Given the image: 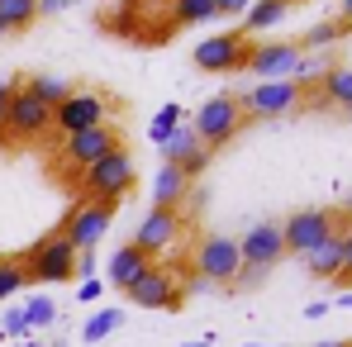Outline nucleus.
I'll list each match as a JSON object with an SVG mask.
<instances>
[{
  "mask_svg": "<svg viewBox=\"0 0 352 347\" xmlns=\"http://www.w3.org/2000/svg\"><path fill=\"white\" fill-rule=\"evenodd\" d=\"M115 210L119 205H100V200H76L72 210H67V219H62V238L76 247V257H86V252H96V243L110 233L115 224Z\"/></svg>",
  "mask_w": 352,
  "mask_h": 347,
  "instance_id": "obj_3",
  "label": "nucleus"
},
{
  "mask_svg": "<svg viewBox=\"0 0 352 347\" xmlns=\"http://www.w3.org/2000/svg\"><path fill=\"white\" fill-rule=\"evenodd\" d=\"M19 262H24V276H29V281H48V286H53V281H72L76 267H81L76 247H72L62 233H43Z\"/></svg>",
  "mask_w": 352,
  "mask_h": 347,
  "instance_id": "obj_2",
  "label": "nucleus"
},
{
  "mask_svg": "<svg viewBox=\"0 0 352 347\" xmlns=\"http://www.w3.org/2000/svg\"><path fill=\"white\" fill-rule=\"evenodd\" d=\"M53 319H58V304H53L48 295H38V300L24 304V324H29V328H48Z\"/></svg>",
  "mask_w": 352,
  "mask_h": 347,
  "instance_id": "obj_28",
  "label": "nucleus"
},
{
  "mask_svg": "<svg viewBox=\"0 0 352 347\" xmlns=\"http://www.w3.org/2000/svg\"><path fill=\"white\" fill-rule=\"evenodd\" d=\"M24 333H29L24 309H10V314H5V324H0V338H24Z\"/></svg>",
  "mask_w": 352,
  "mask_h": 347,
  "instance_id": "obj_30",
  "label": "nucleus"
},
{
  "mask_svg": "<svg viewBox=\"0 0 352 347\" xmlns=\"http://www.w3.org/2000/svg\"><path fill=\"white\" fill-rule=\"evenodd\" d=\"M105 119H110V105H105V96H96V91H72L58 110H53V124H58L67 138H72V133H86V128H100Z\"/></svg>",
  "mask_w": 352,
  "mask_h": 347,
  "instance_id": "obj_10",
  "label": "nucleus"
},
{
  "mask_svg": "<svg viewBox=\"0 0 352 347\" xmlns=\"http://www.w3.org/2000/svg\"><path fill=\"white\" fill-rule=\"evenodd\" d=\"M67 5H72V0H38V14H58Z\"/></svg>",
  "mask_w": 352,
  "mask_h": 347,
  "instance_id": "obj_34",
  "label": "nucleus"
},
{
  "mask_svg": "<svg viewBox=\"0 0 352 347\" xmlns=\"http://www.w3.org/2000/svg\"><path fill=\"white\" fill-rule=\"evenodd\" d=\"M305 271L314 281H338L343 276V229L333 233L329 243H319L314 252H305Z\"/></svg>",
  "mask_w": 352,
  "mask_h": 347,
  "instance_id": "obj_17",
  "label": "nucleus"
},
{
  "mask_svg": "<svg viewBox=\"0 0 352 347\" xmlns=\"http://www.w3.org/2000/svg\"><path fill=\"white\" fill-rule=\"evenodd\" d=\"M300 58H305V53H300L295 38H281V43H252L243 71H252V76H262V81H286V76H295Z\"/></svg>",
  "mask_w": 352,
  "mask_h": 347,
  "instance_id": "obj_11",
  "label": "nucleus"
},
{
  "mask_svg": "<svg viewBox=\"0 0 352 347\" xmlns=\"http://www.w3.org/2000/svg\"><path fill=\"white\" fill-rule=\"evenodd\" d=\"M100 295V281H81V300H96Z\"/></svg>",
  "mask_w": 352,
  "mask_h": 347,
  "instance_id": "obj_35",
  "label": "nucleus"
},
{
  "mask_svg": "<svg viewBox=\"0 0 352 347\" xmlns=\"http://www.w3.org/2000/svg\"><path fill=\"white\" fill-rule=\"evenodd\" d=\"M19 347H38V343H19Z\"/></svg>",
  "mask_w": 352,
  "mask_h": 347,
  "instance_id": "obj_40",
  "label": "nucleus"
},
{
  "mask_svg": "<svg viewBox=\"0 0 352 347\" xmlns=\"http://www.w3.org/2000/svg\"><path fill=\"white\" fill-rule=\"evenodd\" d=\"M252 0H214V14H248Z\"/></svg>",
  "mask_w": 352,
  "mask_h": 347,
  "instance_id": "obj_32",
  "label": "nucleus"
},
{
  "mask_svg": "<svg viewBox=\"0 0 352 347\" xmlns=\"http://www.w3.org/2000/svg\"><path fill=\"white\" fill-rule=\"evenodd\" d=\"M24 86H29V91H34V96H38V100H43V105H48V110H58L62 100H67V96H72V86H67V81H62V76H29V81H24Z\"/></svg>",
  "mask_w": 352,
  "mask_h": 347,
  "instance_id": "obj_23",
  "label": "nucleus"
},
{
  "mask_svg": "<svg viewBox=\"0 0 352 347\" xmlns=\"http://www.w3.org/2000/svg\"><path fill=\"white\" fill-rule=\"evenodd\" d=\"M238 252H243V267L248 271H272L281 257H286V238H281V224H252V229L238 238Z\"/></svg>",
  "mask_w": 352,
  "mask_h": 347,
  "instance_id": "obj_13",
  "label": "nucleus"
},
{
  "mask_svg": "<svg viewBox=\"0 0 352 347\" xmlns=\"http://www.w3.org/2000/svg\"><path fill=\"white\" fill-rule=\"evenodd\" d=\"M348 119H352V105H348Z\"/></svg>",
  "mask_w": 352,
  "mask_h": 347,
  "instance_id": "obj_42",
  "label": "nucleus"
},
{
  "mask_svg": "<svg viewBox=\"0 0 352 347\" xmlns=\"http://www.w3.org/2000/svg\"><path fill=\"white\" fill-rule=\"evenodd\" d=\"M252 347H262V343H252Z\"/></svg>",
  "mask_w": 352,
  "mask_h": 347,
  "instance_id": "obj_43",
  "label": "nucleus"
},
{
  "mask_svg": "<svg viewBox=\"0 0 352 347\" xmlns=\"http://www.w3.org/2000/svg\"><path fill=\"white\" fill-rule=\"evenodd\" d=\"M343 304H348V309H352V295H343Z\"/></svg>",
  "mask_w": 352,
  "mask_h": 347,
  "instance_id": "obj_39",
  "label": "nucleus"
},
{
  "mask_svg": "<svg viewBox=\"0 0 352 347\" xmlns=\"http://www.w3.org/2000/svg\"><path fill=\"white\" fill-rule=\"evenodd\" d=\"M248 38L243 34H214V38H200L195 43V53L190 62L200 67V71H243L248 67Z\"/></svg>",
  "mask_w": 352,
  "mask_h": 347,
  "instance_id": "obj_12",
  "label": "nucleus"
},
{
  "mask_svg": "<svg viewBox=\"0 0 352 347\" xmlns=\"http://www.w3.org/2000/svg\"><path fill=\"white\" fill-rule=\"evenodd\" d=\"M338 229H343V224H338V214L314 205V210H295L291 219L281 224V238H286V252L305 257V252H314L319 243H329Z\"/></svg>",
  "mask_w": 352,
  "mask_h": 347,
  "instance_id": "obj_5",
  "label": "nucleus"
},
{
  "mask_svg": "<svg viewBox=\"0 0 352 347\" xmlns=\"http://www.w3.org/2000/svg\"><path fill=\"white\" fill-rule=\"evenodd\" d=\"M133 304H143V309H162V314H176L181 309V300H186V290H181V281H176V271H167V267H148L133 286L124 290Z\"/></svg>",
  "mask_w": 352,
  "mask_h": 347,
  "instance_id": "obj_9",
  "label": "nucleus"
},
{
  "mask_svg": "<svg viewBox=\"0 0 352 347\" xmlns=\"http://www.w3.org/2000/svg\"><path fill=\"white\" fill-rule=\"evenodd\" d=\"M338 19H343V24L352 29V0H343V14H338Z\"/></svg>",
  "mask_w": 352,
  "mask_h": 347,
  "instance_id": "obj_36",
  "label": "nucleus"
},
{
  "mask_svg": "<svg viewBox=\"0 0 352 347\" xmlns=\"http://www.w3.org/2000/svg\"><path fill=\"white\" fill-rule=\"evenodd\" d=\"M286 14H291V0H252V10L243 14V29L262 34V29H276Z\"/></svg>",
  "mask_w": 352,
  "mask_h": 347,
  "instance_id": "obj_20",
  "label": "nucleus"
},
{
  "mask_svg": "<svg viewBox=\"0 0 352 347\" xmlns=\"http://www.w3.org/2000/svg\"><path fill=\"white\" fill-rule=\"evenodd\" d=\"M162 157H167L176 172L190 181V176H200V172H205V162H210V148H205V143L195 138V128H176L172 138L162 143Z\"/></svg>",
  "mask_w": 352,
  "mask_h": 347,
  "instance_id": "obj_16",
  "label": "nucleus"
},
{
  "mask_svg": "<svg viewBox=\"0 0 352 347\" xmlns=\"http://www.w3.org/2000/svg\"><path fill=\"white\" fill-rule=\"evenodd\" d=\"M133 181H138V167H133V157L115 148L110 157H100L96 167H86L81 172V200H100V205H119L129 190H133Z\"/></svg>",
  "mask_w": 352,
  "mask_h": 347,
  "instance_id": "obj_1",
  "label": "nucleus"
},
{
  "mask_svg": "<svg viewBox=\"0 0 352 347\" xmlns=\"http://www.w3.org/2000/svg\"><path fill=\"white\" fill-rule=\"evenodd\" d=\"M300 100H305V81H295V76H286V81H257L248 96H238L243 115H252V119H281V115H291Z\"/></svg>",
  "mask_w": 352,
  "mask_h": 347,
  "instance_id": "obj_6",
  "label": "nucleus"
},
{
  "mask_svg": "<svg viewBox=\"0 0 352 347\" xmlns=\"http://www.w3.org/2000/svg\"><path fill=\"white\" fill-rule=\"evenodd\" d=\"M314 347H352V343H314Z\"/></svg>",
  "mask_w": 352,
  "mask_h": 347,
  "instance_id": "obj_37",
  "label": "nucleus"
},
{
  "mask_svg": "<svg viewBox=\"0 0 352 347\" xmlns=\"http://www.w3.org/2000/svg\"><path fill=\"white\" fill-rule=\"evenodd\" d=\"M176 128H181V105H162V115L153 119V143L162 148V143L172 138Z\"/></svg>",
  "mask_w": 352,
  "mask_h": 347,
  "instance_id": "obj_29",
  "label": "nucleus"
},
{
  "mask_svg": "<svg viewBox=\"0 0 352 347\" xmlns=\"http://www.w3.org/2000/svg\"><path fill=\"white\" fill-rule=\"evenodd\" d=\"M176 233H181V214L176 210H148L143 214V224L133 233V247L143 252V257H157L162 247H172Z\"/></svg>",
  "mask_w": 352,
  "mask_h": 347,
  "instance_id": "obj_15",
  "label": "nucleus"
},
{
  "mask_svg": "<svg viewBox=\"0 0 352 347\" xmlns=\"http://www.w3.org/2000/svg\"><path fill=\"white\" fill-rule=\"evenodd\" d=\"M338 286H343V295L352 286V224L343 229V276H338Z\"/></svg>",
  "mask_w": 352,
  "mask_h": 347,
  "instance_id": "obj_31",
  "label": "nucleus"
},
{
  "mask_svg": "<svg viewBox=\"0 0 352 347\" xmlns=\"http://www.w3.org/2000/svg\"><path fill=\"white\" fill-rule=\"evenodd\" d=\"M0 38H5V24H0Z\"/></svg>",
  "mask_w": 352,
  "mask_h": 347,
  "instance_id": "obj_41",
  "label": "nucleus"
},
{
  "mask_svg": "<svg viewBox=\"0 0 352 347\" xmlns=\"http://www.w3.org/2000/svg\"><path fill=\"white\" fill-rule=\"evenodd\" d=\"M319 86H324V100H329V105H343V110L352 105V71H348V67L324 71V81H319Z\"/></svg>",
  "mask_w": 352,
  "mask_h": 347,
  "instance_id": "obj_22",
  "label": "nucleus"
},
{
  "mask_svg": "<svg viewBox=\"0 0 352 347\" xmlns=\"http://www.w3.org/2000/svg\"><path fill=\"white\" fill-rule=\"evenodd\" d=\"M172 19L176 24H210L219 14H214V0H172Z\"/></svg>",
  "mask_w": 352,
  "mask_h": 347,
  "instance_id": "obj_25",
  "label": "nucleus"
},
{
  "mask_svg": "<svg viewBox=\"0 0 352 347\" xmlns=\"http://www.w3.org/2000/svg\"><path fill=\"white\" fill-rule=\"evenodd\" d=\"M10 100H14V81H0V133H5V115H10Z\"/></svg>",
  "mask_w": 352,
  "mask_h": 347,
  "instance_id": "obj_33",
  "label": "nucleus"
},
{
  "mask_svg": "<svg viewBox=\"0 0 352 347\" xmlns=\"http://www.w3.org/2000/svg\"><path fill=\"white\" fill-rule=\"evenodd\" d=\"M48 128H53V110L29 86H14V100H10V115H5V138L29 143V138H43Z\"/></svg>",
  "mask_w": 352,
  "mask_h": 347,
  "instance_id": "obj_8",
  "label": "nucleus"
},
{
  "mask_svg": "<svg viewBox=\"0 0 352 347\" xmlns=\"http://www.w3.org/2000/svg\"><path fill=\"white\" fill-rule=\"evenodd\" d=\"M186 347H210V338H200V343H186Z\"/></svg>",
  "mask_w": 352,
  "mask_h": 347,
  "instance_id": "obj_38",
  "label": "nucleus"
},
{
  "mask_svg": "<svg viewBox=\"0 0 352 347\" xmlns=\"http://www.w3.org/2000/svg\"><path fill=\"white\" fill-rule=\"evenodd\" d=\"M115 148H124L119 143V133L110 128V124H100V128H86V133H72L67 143H62V157L76 167V172H86V167H96L100 157H110Z\"/></svg>",
  "mask_w": 352,
  "mask_h": 347,
  "instance_id": "obj_14",
  "label": "nucleus"
},
{
  "mask_svg": "<svg viewBox=\"0 0 352 347\" xmlns=\"http://www.w3.org/2000/svg\"><path fill=\"white\" fill-rule=\"evenodd\" d=\"M186 186H190V181L176 172L172 162H162L157 176H153V210H176V205L186 200Z\"/></svg>",
  "mask_w": 352,
  "mask_h": 347,
  "instance_id": "obj_19",
  "label": "nucleus"
},
{
  "mask_svg": "<svg viewBox=\"0 0 352 347\" xmlns=\"http://www.w3.org/2000/svg\"><path fill=\"white\" fill-rule=\"evenodd\" d=\"M24 286H29V276H24V262H19V257H0V304H5L10 295H19Z\"/></svg>",
  "mask_w": 352,
  "mask_h": 347,
  "instance_id": "obj_26",
  "label": "nucleus"
},
{
  "mask_svg": "<svg viewBox=\"0 0 352 347\" xmlns=\"http://www.w3.org/2000/svg\"><path fill=\"white\" fill-rule=\"evenodd\" d=\"M148 267H153V257H143L133 243H124L115 257H110V286L129 290L133 281H138V276H143V271H148Z\"/></svg>",
  "mask_w": 352,
  "mask_h": 347,
  "instance_id": "obj_18",
  "label": "nucleus"
},
{
  "mask_svg": "<svg viewBox=\"0 0 352 347\" xmlns=\"http://www.w3.org/2000/svg\"><path fill=\"white\" fill-rule=\"evenodd\" d=\"M343 34H348L343 19H324V24H314V29H309L305 38H295V43H300V53H305V48H329V43L343 38Z\"/></svg>",
  "mask_w": 352,
  "mask_h": 347,
  "instance_id": "obj_27",
  "label": "nucleus"
},
{
  "mask_svg": "<svg viewBox=\"0 0 352 347\" xmlns=\"http://www.w3.org/2000/svg\"><path fill=\"white\" fill-rule=\"evenodd\" d=\"M238 124H243V105H238V96H210L200 110H195V138L205 143V148H219V143H229L238 133Z\"/></svg>",
  "mask_w": 352,
  "mask_h": 347,
  "instance_id": "obj_7",
  "label": "nucleus"
},
{
  "mask_svg": "<svg viewBox=\"0 0 352 347\" xmlns=\"http://www.w3.org/2000/svg\"><path fill=\"white\" fill-rule=\"evenodd\" d=\"M195 271H200V281H205V286H234L238 271H243L238 238H224V233L200 238V247H195Z\"/></svg>",
  "mask_w": 352,
  "mask_h": 347,
  "instance_id": "obj_4",
  "label": "nucleus"
},
{
  "mask_svg": "<svg viewBox=\"0 0 352 347\" xmlns=\"http://www.w3.org/2000/svg\"><path fill=\"white\" fill-rule=\"evenodd\" d=\"M38 19V0H0V24L5 34H19Z\"/></svg>",
  "mask_w": 352,
  "mask_h": 347,
  "instance_id": "obj_21",
  "label": "nucleus"
},
{
  "mask_svg": "<svg viewBox=\"0 0 352 347\" xmlns=\"http://www.w3.org/2000/svg\"><path fill=\"white\" fill-rule=\"evenodd\" d=\"M119 324H124V309H100V314H91V324L81 328V343H105Z\"/></svg>",
  "mask_w": 352,
  "mask_h": 347,
  "instance_id": "obj_24",
  "label": "nucleus"
},
{
  "mask_svg": "<svg viewBox=\"0 0 352 347\" xmlns=\"http://www.w3.org/2000/svg\"><path fill=\"white\" fill-rule=\"evenodd\" d=\"M291 5H295V0H291Z\"/></svg>",
  "mask_w": 352,
  "mask_h": 347,
  "instance_id": "obj_44",
  "label": "nucleus"
}]
</instances>
